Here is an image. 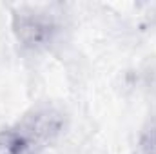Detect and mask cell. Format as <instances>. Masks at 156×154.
Masks as SVG:
<instances>
[{
	"label": "cell",
	"instance_id": "obj_1",
	"mask_svg": "<svg viewBox=\"0 0 156 154\" xmlns=\"http://www.w3.org/2000/svg\"><path fill=\"white\" fill-rule=\"evenodd\" d=\"M13 33L27 49L47 47L58 33L56 24L49 15L37 11H18L13 15Z\"/></svg>",
	"mask_w": 156,
	"mask_h": 154
},
{
	"label": "cell",
	"instance_id": "obj_5",
	"mask_svg": "<svg viewBox=\"0 0 156 154\" xmlns=\"http://www.w3.org/2000/svg\"><path fill=\"white\" fill-rule=\"evenodd\" d=\"M142 85L151 96H156V62L147 64L142 71Z\"/></svg>",
	"mask_w": 156,
	"mask_h": 154
},
{
	"label": "cell",
	"instance_id": "obj_4",
	"mask_svg": "<svg viewBox=\"0 0 156 154\" xmlns=\"http://www.w3.org/2000/svg\"><path fill=\"white\" fill-rule=\"evenodd\" d=\"M136 154H156V121H149L142 129L136 143Z\"/></svg>",
	"mask_w": 156,
	"mask_h": 154
},
{
	"label": "cell",
	"instance_id": "obj_2",
	"mask_svg": "<svg viewBox=\"0 0 156 154\" xmlns=\"http://www.w3.org/2000/svg\"><path fill=\"white\" fill-rule=\"evenodd\" d=\"M64 125H66V118L58 109L44 105L29 111L20 120L16 131L33 147V145H42L55 140L64 131Z\"/></svg>",
	"mask_w": 156,
	"mask_h": 154
},
{
	"label": "cell",
	"instance_id": "obj_3",
	"mask_svg": "<svg viewBox=\"0 0 156 154\" xmlns=\"http://www.w3.org/2000/svg\"><path fill=\"white\" fill-rule=\"evenodd\" d=\"M31 143L15 129L0 132V154H27Z\"/></svg>",
	"mask_w": 156,
	"mask_h": 154
}]
</instances>
